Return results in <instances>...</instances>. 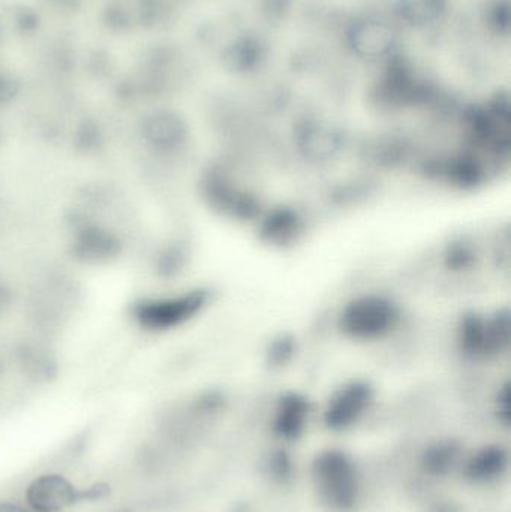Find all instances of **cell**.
Returning <instances> with one entry per match:
<instances>
[{"label": "cell", "mask_w": 511, "mask_h": 512, "mask_svg": "<svg viewBox=\"0 0 511 512\" xmlns=\"http://www.w3.org/2000/svg\"><path fill=\"white\" fill-rule=\"evenodd\" d=\"M366 391L354 387L353 390L342 394L335 405L330 408L329 421L332 426H347L354 417H357L360 409L365 405Z\"/></svg>", "instance_id": "4"}, {"label": "cell", "mask_w": 511, "mask_h": 512, "mask_svg": "<svg viewBox=\"0 0 511 512\" xmlns=\"http://www.w3.org/2000/svg\"><path fill=\"white\" fill-rule=\"evenodd\" d=\"M0 512H33L30 511L23 501H0Z\"/></svg>", "instance_id": "7"}, {"label": "cell", "mask_w": 511, "mask_h": 512, "mask_svg": "<svg viewBox=\"0 0 511 512\" xmlns=\"http://www.w3.org/2000/svg\"><path fill=\"white\" fill-rule=\"evenodd\" d=\"M110 492L104 483L81 487L60 472H44L27 484L23 504L33 512H68L81 504L102 501Z\"/></svg>", "instance_id": "1"}, {"label": "cell", "mask_w": 511, "mask_h": 512, "mask_svg": "<svg viewBox=\"0 0 511 512\" xmlns=\"http://www.w3.org/2000/svg\"><path fill=\"white\" fill-rule=\"evenodd\" d=\"M501 466H503V456L500 451H486L485 454L477 457L471 469H473L474 477L489 478L498 474Z\"/></svg>", "instance_id": "5"}, {"label": "cell", "mask_w": 511, "mask_h": 512, "mask_svg": "<svg viewBox=\"0 0 511 512\" xmlns=\"http://www.w3.org/2000/svg\"><path fill=\"white\" fill-rule=\"evenodd\" d=\"M302 411L297 403H293L290 409H285L282 414L281 420V432L284 435H294L297 430L300 429V423H302Z\"/></svg>", "instance_id": "6"}, {"label": "cell", "mask_w": 511, "mask_h": 512, "mask_svg": "<svg viewBox=\"0 0 511 512\" xmlns=\"http://www.w3.org/2000/svg\"><path fill=\"white\" fill-rule=\"evenodd\" d=\"M201 306V298L195 295L173 298V300L153 301L137 307V318L150 328H167L180 324L195 313Z\"/></svg>", "instance_id": "3"}, {"label": "cell", "mask_w": 511, "mask_h": 512, "mask_svg": "<svg viewBox=\"0 0 511 512\" xmlns=\"http://www.w3.org/2000/svg\"><path fill=\"white\" fill-rule=\"evenodd\" d=\"M317 481L324 498L335 507L345 508L354 501V472L344 456L330 453L321 457L317 465Z\"/></svg>", "instance_id": "2"}]
</instances>
